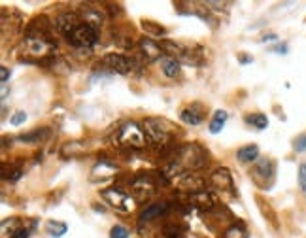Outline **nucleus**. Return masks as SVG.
Wrapping results in <instances>:
<instances>
[{
    "label": "nucleus",
    "instance_id": "nucleus-20",
    "mask_svg": "<svg viewBox=\"0 0 306 238\" xmlns=\"http://www.w3.org/2000/svg\"><path fill=\"white\" fill-rule=\"evenodd\" d=\"M237 159L240 163L248 165V163H255L259 159V146L257 144H248L237 150Z\"/></svg>",
    "mask_w": 306,
    "mask_h": 238
},
{
    "label": "nucleus",
    "instance_id": "nucleus-16",
    "mask_svg": "<svg viewBox=\"0 0 306 238\" xmlns=\"http://www.w3.org/2000/svg\"><path fill=\"white\" fill-rule=\"evenodd\" d=\"M180 119L186 123V125H201L204 121V106L199 102H193L189 106H184L180 110Z\"/></svg>",
    "mask_w": 306,
    "mask_h": 238
},
{
    "label": "nucleus",
    "instance_id": "nucleus-1",
    "mask_svg": "<svg viewBox=\"0 0 306 238\" xmlns=\"http://www.w3.org/2000/svg\"><path fill=\"white\" fill-rule=\"evenodd\" d=\"M170 180L159 170V172H152V170H140L135 172L133 176H129L127 180V189L133 195L136 203H144L148 199H152L153 195L159 193V189L169 186Z\"/></svg>",
    "mask_w": 306,
    "mask_h": 238
},
{
    "label": "nucleus",
    "instance_id": "nucleus-5",
    "mask_svg": "<svg viewBox=\"0 0 306 238\" xmlns=\"http://www.w3.org/2000/svg\"><path fill=\"white\" fill-rule=\"evenodd\" d=\"M101 199L108 204L112 210H116L118 214H131L135 208V199L129 191H125V187L112 186L108 189H101Z\"/></svg>",
    "mask_w": 306,
    "mask_h": 238
},
{
    "label": "nucleus",
    "instance_id": "nucleus-21",
    "mask_svg": "<svg viewBox=\"0 0 306 238\" xmlns=\"http://www.w3.org/2000/svg\"><path fill=\"white\" fill-rule=\"evenodd\" d=\"M255 203H257V206H259V210H261L263 218L269 221L274 229H278V216H276V212L272 210L271 203H267L261 195H255Z\"/></svg>",
    "mask_w": 306,
    "mask_h": 238
},
{
    "label": "nucleus",
    "instance_id": "nucleus-26",
    "mask_svg": "<svg viewBox=\"0 0 306 238\" xmlns=\"http://www.w3.org/2000/svg\"><path fill=\"white\" fill-rule=\"evenodd\" d=\"M220 238H250V235H248L246 225H244L242 221H237V223H233L231 227H227L220 235Z\"/></svg>",
    "mask_w": 306,
    "mask_h": 238
},
{
    "label": "nucleus",
    "instance_id": "nucleus-17",
    "mask_svg": "<svg viewBox=\"0 0 306 238\" xmlns=\"http://www.w3.org/2000/svg\"><path fill=\"white\" fill-rule=\"evenodd\" d=\"M51 129L50 127H38L31 133H25V135H19L16 138L17 142H23V144H42L46 140H50Z\"/></svg>",
    "mask_w": 306,
    "mask_h": 238
},
{
    "label": "nucleus",
    "instance_id": "nucleus-25",
    "mask_svg": "<svg viewBox=\"0 0 306 238\" xmlns=\"http://www.w3.org/2000/svg\"><path fill=\"white\" fill-rule=\"evenodd\" d=\"M46 233H48L51 238H61L68 233V225L65 223V221L48 220L46 221Z\"/></svg>",
    "mask_w": 306,
    "mask_h": 238
},
{
    "label": "nucleus",
    "instance_id": "nucleus-39",
    "mask_svg": "<svg viewBox=\"0 0 306 238\" xmlns=\"http://www.w3.org/2000/svg\"><path fill=\"white\" fill-rule=\"evenodd\" d=\"M278 36L276 34H265L263 38H261V42H272V40H276Z\"/></svg>",
    "mask_w": 306,
    "mask_h": 238
},
{
    "label": "nucleus",
    "instance_id": "nucleus-10",
    "mask_svg": "<svg viewBox=\"0 0 306 238\" xmlns=\"http://www.w3.org/2000/svg\"><path fill=\"white\" fill-rule=\"evenodd\" d=\"M208 186L212 189H216L221 195H231L235 197L237 195V187H235V180H233V174L231 170L220 167V169L212 170L208 174Z\"/></svg>",
    "mask_w": 306,
    "mask_h": 238
},
{
    "label": "nucleus",
    "instance_id": "nucleus-41",
    "mask_svg": "<svg viewBox=\"0 0 306 238\" xmlns=\"http://www.w3.org/2000/svg\"><path fill=\"white\" fill-rule=\"evenodd\" d=\"M6 97H8V84L2 85V102L6 101Z\"/></svg>",
    "mask_w": 306,
    "mask_h": 238
},
{
    "label": "nucleus",
    "instance_id": "nucleus-11",
    "mask_svg": "<svg viewBox=\"0 0 306 238\" xmlns=\"http://www.w3.org/2000/svg\"><path fill=\"white\" fill-rule=\"evenodd\" d=\"M172 206H174L172 201H167V199H163V201H155V203H150V204H146V206H142V210L138 212V225H148V223L159 220V218H165V216L170 212Z\"/></svg>",
    "mask_w": 306,
    "mask_h": 238
},
{
    "label": "nucleus",
    "instance_id": "nucleus-15",
    "mask_svg": "<svg viewBox=\"0 0 306 238\" xmlns=\"http://www.w3.org/2000/svg\"><path fill=\"white\" fill-rule=\"evenodd\" d=\"M112 36H114V42L125 48V50H133L135 46H138V40H136V34L133 31V27H119V25H114L112 29Z\"/></svg>",
    "mask_w": 306,
    "mask_h": 238
},
{
    "label": "nucleus",
    "instance_id": "nucleus-33",
    "mask_svg": "<svg viewBox=\"0 0 306 238\" xmlns=\"http://www.w3.org/2000/svg\"><path fill=\"white\" fill-rule=\"evenodd\" d=\"M293 150L297 153H305L306 152V133L301 136H297L295 140H293Z\"/></svg>",
    "mask_w": 306,
    "mask_h": 238
},
{
    "label": "nucleus",
    "instance_id": "nucleus-19",
    "mask_svg": "<svg viewBox=\"0 0 306 238\" xmlns=\"http://www.w3.org/2000/svg\"><path fill=\"white\" fill-rule=\"evenodd\" d=\"M159 65H161V72H163L167 78H170V80L178 78L180 72H182V63H180L178 59H174V57H169V55H165V57L159 61Z\"/></svg>",
    "mask_w": 306,
    "mask_h": 238
},
{
    "label": "nucleus",
    "instance_id": "nucleus-31",
    "mask_svg": "<svg viewBox=\"0 0 306 238\" xmlns=\"http://www.w3.org/2000/svg\"><path fill=\"white\" fill-rule=\"evenodd\" d=\"M23 174H25V172H23L21 167H10V174H8V176H2V178H4V180H10V182L14 184V182L23 178Z\"/></svg>",
    "mask_w": 306,
    "mask_h": 238
},
{
    "label": "nucleus",
    "instance_id": "nucleus-28",
    "mask_svg": "<svg viewBox=\"0 0 306 238\" xmlns=\"http://www.w3.org/2000/svg\"><path fill=\"white\" fill-rule=\"evenodd\" d=\"M21 227H25V225L21 223L19 218H6V220H2V235L12 238Z\"/></svg>",
    "mask_w": 306,
    "mask_h": 238
},
{
    "label": "nucleus",
    "instance_id": "nucleus-24",
    "mask_svg": "<svg viewBox=\"0 0 306 238\" xmlns=\"http://www.w3.org/2000/svg\"><path fill=\"white\" fill-rule=\"evenodd\" d=\"M244 123L248 127H254L255 131H265L269 127V118L265 114H261V112H255V114L244 116Z\"/></svg>",
    "mask_w": 306,
    "mask_h": 238
},
{
    "label": "nucleus",
    "instance_id": "nucleus-6",
    "mask_svg": "<svg viewBox=\"0 0 306 238\" xmlns=\"http://www.w3.org/2000/svg\"><path fill=\"white\" fill-rule=\"evenodd\" d=\"M99 38H101V31H97V29H93V27H89V25L84 23L82 27H78L72 34H68L67 42L68 46H72L78 53L89 55L91 50L95 48V44L99 42Z\"/></svg>",
    "mask_w": 306,
    "mask_h": 238
},
{
    "label": "nucleus",
    "instance_id": "nucleus-29",
    "mask_svg": "<svg viewBox=\"0 0 306 238\" xmlns=\"http://www.w3.org/2000/svg\"><path fill=\"white\" fill-rule=\"evenodd\" d=\"M102 6H104L106 14H108V17H110V21H114V19H118V17L123 16V8H121V4L108 2V4H102Z\"/></svg>",
    "mask_w": 306,
    "mask_h": 238
},
{
    "label": "nucleus",
    "instance_id": "nucleus-40",
    "mask_svg": "<svg viewBox=\"0 0 306 238\" xmlns=\"http://www.w3.org/2000/svg\"><path fill=\"white\" fill-rule=\"evenodd\" d=\"M93 210H95V212H101V214H104V212H106V208H104V206H99L97 203L93 204Z\"/></svg>",
    "mask_w": 306,
    "mask_h": 238
},
{
    "label": "nucleus",
    "instance_id": "nucleus-34",
    "mask_svg": "<svg viewBox=\"0 0 306 238\" xmlns=\"http://www.w3.org/2000/svg\"><path fill=\"white\" fill-rule=\"evenodd\" d=\"M299 186H301L303 193L306 195V163H303L299 167Z\"/></svg>",
    "mask_w": 306,
    "mask_h": 238
},
{
    "label": "nucleus",
    "instance_id": "nucleus-23",
    "mask_svg": "<svg viewBox=\"0 0 306 238\" xmlns=\"http://www.w3.org/2000/svg\"><path fill=\"white\" fill-rule=\"evenodd\" d=\"M87 152V146L82 144V142H76V140H72V142H65L63 144V148H61V157H80V155H84Z\"/></svg>",
    "mask_w": 306,
    "mask_h": 238
},
{
    "label": "nucleus",
    "instance_id": "nucleus-35",
    "mask_svg": "<svg viewBox=\"0 0 306 238\" xmlns=\"http://www.w3.org/2000/svg\"><path fill=\"white\" fill-rule=\"evenodd\" d=\"M10 76H12L10 68H8V67H0V85H6V84H8Z\"/></svg>",
    "mask_w": 306,
    "mask_h": 238
},
{
    "label": "nucleus",
    "instance_id": "nucleus-9",
    "mask_svg": "<svg viewBox=\"0 0 306 238\" xmlns=\"http://www.w3.org/2000/svg\"><path fill=\"white\" fill-rule=\"evenodd\" d=\"M76 12L80 14V17H82V21H84L85 25H89V27H93V29H97V31H101L102 25L110 21V17H108V14H106V10H104L102 4L85 2V4H80V8H78Z\"/></svg>",
    "mask_w": 306,
    "mask_h": 238
},
{
    "label": "nucleus",
    "instance_id": "nucleus-8",
    "mask_svg": "<svg viewBox=\"0 0 306 238\" xmlns=\"http://www.w3.org/2000/svg\"><path fill=\"white\" fill-rule=\"evenodd\" d=\"M203 218H204V225H206L210 231H218L220 235L227 227H231L233 223H237L233 212L221 203H218L214 208L203 212Z\"/></svg>",
    "mask_w": 306,
    "mask_h": 238
},
{
    "label": "nucleus",
    "instance_id": "nucleus-22",
    "mask_svg": "<svg viewBox=\"0 0 306 238\" xmlns=\"http://www.w3.org/2000/svg\"><path fill=\"white\" fill-rule=\"evenodd\" d=\"M140 27H142V31L146 33L148 38H165L167 36V29L163 25L155 23V21H150V19H142Z\"/></svg>",
    "mask_w": 306,
    "mask_h": 238
},
{
    "label": "nucleus",
    "instance_id": "nucleus-3",
    "mask_svg": "<svg viewBox=\"0 0 306 238\" xmlns=\"http://www.w3.org/2000/svg\"><path fill=\"white\" fill-rule=\"evenodd\" d=\"M142 129L148 136V142L159 152L165 146H169L172 142H176V135H178V127H174L167 119L161 118H146L142 119Z\"/></svg>",
    "mask_w": 306,
    "mask_h": 238
},
{
    "label": "nucleus",
    "instance_id": "nucleus-38",
    "mask_svg": "<svg viewBox=\"0 0 306 238\" xmlns=\"http://www.w3.org/2000/svg\"><path fill=\"white\" fill-rule=\"evenodd\" d=\"M238 61H240V65H248V63H252V61H254V57H246V55H240V57H238Z\"/></svg>",
    "mask_w": 306,
    "mask_h": 238
},
{
    "label": "nucleus",
    "instance_id": "nucleus-12",
    "mask_svg": "<svg viewBox=\"0 0 306 238\" xmlns=\"http://www.w3.org/2000/svg\"><path fill=\"white\" fill-rule=\"evenodd\" d=\"M118 172H119L118 163H114V161H110V159H106V157H99V161H97L95 167L91 169L89 180H91L93 184H101V182H106V180L114 178Z\"/></svg>",
    "mask_w": 306,
    "mask_h": 238
},
{
    "label": "nucleus",
    "instance_id": "nucleus-13",
    "mask_svg": "<svg viewBox=\"0 0 306 238\" xmlns=\"http://www.w3.org/2000/svg\"><path fill=\"white\" fill-rule=\"evenodd\" d=\"M53 25H55L57 33H61L67 38L68 34H72L78 27H82L84 21H82V17H80L78 12H70L68 10V12H63V14H59V16L55 17Z\"/></svg>",
    "mask_w": 306,
    "mask_h": 238
},
{
    "label": "nucleus",
    "instance_id": "nucleus-27",
    "mask_svg": "<svg viewBox=\"0 0 306 238\" xmlns=\"http://www.w3.org/2000/svg\"><path fill=\"white\" fill-rule=\"evenodd\" d=\"M227 119H229V114H227L225 110L214 112L212 121H210V125H208L210 133H212V135H220L221 131H223V127H225V123H227Z\"/></svg>",
    "mask_w": 306,
    "mask_h": 238
},
{
    "label": "nucleus",
    "instance_id": "nucleus-30",
    "mask_svg": "<svg viewBox=\"0 0 306 238\" xmlns=\"http://www.w3.org/2000/svg\"><path fill=\"white\" fill-rule=\"evenodd\" d=\"M129 237H131V231L125 225H114L110 229V238H129Z\"/></svg>",
    "mask_w": 306,
    "mask_h": 238
},
{
    "label": "nucleus",
    "instance_id": "nucleus-14",
    "mask_svg": "<svg viewBox=\"0 0 306 238\" xmlns=\"http://www.w3.org/2000/svg\"><path fill=\"white\" fill-rule=\"evenodd\" d=\"M138 50H140V55L148 61V63H153V61H161L165 57V51L161 48L159 42H155L153 38H138Z\"/></svg>",
    "mask_w": 306,
    "mask_h": 238
},
{
    "label": "nucleus",
    "instance_id": "nucleus-4",
    "mask_svg": "<svg viewBox=\"0 0 306 238\" xmlns=\"http://www.w3.org/2000/svg\"><path fill=\"white\" fill-rule=\"evenodd\" d=\"M172 163L180 165L184 169V172H199V170H203L204 167L210 165V153L199 142H189V144L180 142L176 159Z\"/></svg>",
    "mask_w": 306,
    "mask_h": 238
},
{
    "label": "nucleus",
    "instance_id": "nucleus-2",
    "mask_svg": "<svg viewBox=\"0 0 306 238\" xmlns=\"http://www.w3.org/2000/svg\"><path fill=\"white\" fill-rule=\"evenodd\" d=\"M112 144L119 152H138V150H144L150 142L140 123L125 121L116 129V133L112 136Z\"/></svg>",
    "mask_w": 306,
    "mask_h": 238
},
{
    "label": "nucleus",
    "instance_id": "nucleus-18",
    "mask_svg": "<svg viewBox=\"0 0 306 238\" xmlns=\"http://www.w3.org/2000/svg\"><path fill=\"white\" fill-rule=\"evenodd\" d=\"M161 233H163V238H186L187 225L178 220L167 221V223L163 225Z\"/></svg>",
    "mask_w": 306,
    "mask_h": 238
},
{
    "label": "nucleus",
    "instance_id": "nucleus-36",
    "mask_svg": "<svg viewBox=\"0 0 306 238\" xmlns=\"http://www.w3.org/2000/svg\"><path fill=\"white\" fill-rule=\"evenodd\" d=\"M12 238H31V229H27V227H21V229H19V231H17V233Z\"/></svg>",
    "mask_w": 306,
    "mask_h": 238
},
{
    "label": "nucleus",
    "instance_id": "nucleus-32",
    "mask_svg": "<svg viewBox=\"0 0 306 238\" xmlns=\"http://www.w3.org/2000/svg\"><path fill=\"white\" fill-rule=\"evenodd\" d=\"M25 121H27V112L19 110V112H16V114L10 118V125H12V127H19V125H23Z\"/></svg>",
    "mask_w": 306,
    "mask_h": 238
},
{
    "label": "nucleus",
    "instance_id": "nucleus-7",
    "mask_svg": "<svg viewBox=\"0 0 306 238\" xmlns=\"http://www.w3.org/2000/svg\"><path fill=\"white\" fill-rule=\"evenodd\" d=\"M250 178L259 189L269 191L274 184V180H276V163H274V159H269V157L257 159L252 170H250Z\"/></svg>",
    "mask_w": 306,
    "mask_h": 238
},
{
    "label": "nucleus",
    "instance_id": "nucleus-37",
    "mask_svg": "<svg viewBox=\"0 0 306 238\" xmlns=\"http://www.w3.org/2000/svg\"><path fill=\"white\" fill-rule=\"evenodd\" d=\"M272 51H276V53H282V55H286L288 53V44H280V46H276Z\"/></svg>",
    "mask_w": 306,
    "mask_h": 238
}]
</instances>
